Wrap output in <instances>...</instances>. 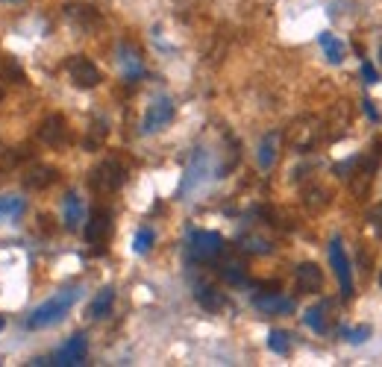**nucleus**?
<instances>
[{"mask_svg": "<svg viewBox=\"0 0 382 367\" xmlns=\"http://www.w3.org/2000/svg\"><path fill=\"white\" fill-rule=\"evenodd\" d=\"M320 136H324V127H320L318 118H300L288 127V141H291L294 150H300V153L312 150Z\"/></svg>", "mask_w": 382, "mask_h": 367, "instance_id": "2", "label": "nucleus"}, {"mask_svg": "<svg viewBox=\"0 0 382 367\" xmlns=\"http://www.w3.org/2000/svg\"><path fill=\"white\" fill-rule=\"evenodd\" d=\"M121 68H124V80H127V82H135V80H139L141 73H144L139 53H135V51H130L127 44L121 47Z\"/></svg>", "mask_w": 382, "mask_h": 367, "instance_id": "16", "label": "nucleus"}, {"mask_svg": "<svg viewBox=\"0 0 382 367\" xmlns=\"http://www.w3.org/2000/svg\"><path fill=\"white\" fill-rule=\"evenodd\" d=\"M277 144H279V136H277V132L265 136L262 144H259V168H262V170L274 168V162H277Z\"/></svg>", "mask_w": 382, "mask_h": 367, "instance_id": "18", "label": "nucleus"}, {"mask_svg": "<svg viewBox=\"0 0 382 367\" xmlns=\"http://www.w3.org/2000/svg\"><path fill=\"white\" fill-rule=\"evenodd\" d=\"M253 305H256L259 312H265V314H286V312H294V303L286 300V297H279L277 291L259 294V297H253Z\"/></svg>", "mask_w": 382, "mask_h": 367, "instance_id": "11", "label": "nucleus"}, {"mask_svg": "<svg viewBox=\"0 0 382 367\" xmlns=\"http://www.w3.org/2000/svg\"><path fill=\"white\" fill-rule=\"evenodd\" d=\"M24 212H27L24 197H15V194H3L0 197V220H18Z\"/></svg>", "mask_w": 382, "mask_h": 367, "instance_id": "17", "label": "nucleus"}, {"mask_svg": "<svg viewBox=\"0 0 382 367\" xmlns=\"http://www.w3.org/2000/svg\"><path fill=\"white\" fill-rule=\"evenodd\" d=\"M0 100H3V89H0Z\"/></svg>", "mask_w": 382, "mask_h": 367, "instance_id": "34", "label": "nucleus"}, {"mask_svg": "<svg viewBox=\"0 0 382 367\" xmlns=\"http://www.w3.org/2000/svg\"><path fill=\"white\" fill-rule=\"evenodd\" d=\"M171 120H174V103L171 100H156L150 103V109H147V115H144V132H156V129H162L168 127Z\"/></svg>", "mask_w": 382, "mask_h": 367, "instance_id": "9", "label": "nucleus"}, {"mask_svg": "<svg viewBox=\"0 0 382 367\" xmlns=\"http://www.w3.org/2000/svg\"><path fill=\"white\" fill-rule=\"evenodd\" d=\"M153 241H156L153 229H139V232H135V241H132V250L135 253H147L153 247Z\"/></svg>", "mask_w": 382, "mask_h": 367, "instance_id": "25", "label": "nucleus"}, {"mask_svg": "<svg viewBox=\"0 0 382 367\" xmlns=\"http://www.w3.org/2000/svg\"><path fill=\"white\" fill-rule=\"evenodd\" d=\"M303 203H306V209H312V212L327 209V206H329V191L320 188V186L306 188V191H303Z\"/></svg>", "mask_w": 382, "mask_h": 367, "instance_id": "21", "label": "nucleus"}, {"mask_svg": "<svg viewBox=\"0 0 382 367\" xmlns=\"http://www.w3.org/2000/svg\"><path fill=\"white\" fill-rule=\"evenodd\" d=\"M56 168L51 165H33L27 174H24V186L27 188H35V191H44V188H51L53 182H56Z\"/></svg>", "mask_w": 382, "mask_h": 367, "instance_id": "12", "label": "nucleus"}, {"mask_svg": "<svg viewBox=\"0 0 382 367\" xmlns=\"http://www.w3.org/2000/svg\"><path fill=\"white\" fill-rule=\"evenodd\" d=\"M106 132H109V127L103 124V120H97L94 129H92V136H89V141H85V144H89V147H97V144H101V141L106 138Z\"/></svg>", "mask_w": 382, "mask_h": 367, "instance_id": "28", "label": "nucleus"}, {"mask_svg": "<svg viewBox=\"0 0 382 367\" xmlns=\"http://www.w3.org/2000/svg\"><path fill=\"white\" fill-rule=\"evenodd\" d=\"M220 276H224L227 283H232V285H241L244 283V274H241L238 265H224V267H220Z\"/></svg>", "mask_w": 382, "mask_h": 367, "instance_id": "26", "label": "nucleus"}, {"mask_svg": "<svg viewBox=\"0 0 382 367\" xmlns=\"http://www.w3.org/2000/svg\"><path fill=\"white\" fill-rule=\"evenodd\" d=\"M318 42H320V47L327 51V59H329V62H332V65H341V59H344V44L336 39V35H332V33H320Z\"/></svg>", "mask_w": 382, "mask_h": 367, "instance_id": "20", "label": "nucleus"}, {"mask_svg": "<svg viewBox=\"0 0 382 367\" xmlns=\"http://www.w3.org/2000/svg\"><path fill=\"white\" fill-rule=\"evenodd\" d=\"M329 262H332V267H336L341 294L350 300V297H353V276H350V259H347V253H344L341 238H332V241H329Z\"/></svg>", "mask_w": 382, "mask_h": 367, "instance_id": "5", "label": "nucleus"}, {"mask_svg": "<svg viewBox=\"0 0 382 367\" xmlns=\"http://www.w3.org/2000/svg\"><path fill=\"white\" fill-rule=\"evenodd\" d=\"M297 285H300V291H306V294L320 291V285H324V274H320V267L312 265V262H303V265L297 267Z\"/></svg>", "mask_w": 382, "mask_h": 367, "instance_id": "14", "label": "nucleus"}, {"mask_svg": "<svg viewBox=\"0 0 382 367\" xmlns=\"http://www.w3.org/2000/svg\"><path fill=\"white\" fill-rule=\"evenodd\" d=\"M194 297H197V303H200L206 312H220V309H224V305H227L224 291H218L215 285H197Z\"/></svg>", "mask_w": 382, "mask_h": 367, "instance_id": "15", "label": "nucleus"}, {"mask_svg": "<svg viewBox=\"0 0 382 367\" xmlns=\"http://www.w3.org/2000/svg\"><path fill=\"white\" fill-rule=\"evenodd\" d=\"M68 73H71V80H73L77 89H94V85L101 82V71H97V65L85 56H71L68 59Z\"/></svg>", "mask_w": 382, "mask_h": 367, "instance_id": "6", "label": "nucleus"}, {"mask_svg": "<svg viewBox=\"0 0 382 367\" xmlns=\"http://www.w3.org/2000/svg\"><path fill=\"white\" fill-rule=\"evenodd\" d=\"M327 303H320V305H312L309 312L303 314V321H306V326L309 329H315V332H327Z\"/></svg>", "mask_w": 382, "mask_h": 367, "instance_id": "23", "label": "nucleus"}, {"mask_svg": "<svg viewBox=\"0 0 382 367\" xmlns=\"http://www.w3.org/2000/svg\"><path fill=\"white\" fill-rule=\"evenodd\" d=\"M268 347H270V352H277V356H286L288 352V335L274 329V332L268 335Z\"/></svg>", "mask_w": 382, "mask_h": 367, "instance_id": "24", "label": "nucleus"}, {"mask_svg": "<svg viewBox=\"0 0 382 367\" xmlns=\"http://www.w3.org/2000/svg\"><path fill=\"white\" fill-rule=\"evenodd\" d=\"M362 77H365V82H376L379 73H376V68L371 62H362Z\"/></svg>", "mask_w": 382, "mask_h": 367, "instance_id": "29", "label": "nucleus"}, {"mask_svg": "<svg viewBox=\"0 0 382 367\" xmlns=\"http://www.w3.org/2000/svg\"><path fill=\"white\" fill-rule=\"evenodd\" d=\"M371 335V326H359V329H344V338L350 341V344H362V341Z\"/></svg>", "mask_w": 382, "mask_h": 367, "instance_id": "27", "label": "nucleus"}, {"mask_svg": "<svg viewBox=\"0 0 382 367\" xmlns=\"http://www.w3.org/2000/svg\"><path fill=\"white\" fill-rule=\"evenodd\" d=\"M224 250V238L218 232H209V229H200V232H191V241H189V256L194 262H209Z\"/></svg>", "mask_w": 382, "mask_h": 367, "instance_id": "4", "label": "nucleus"}, {"mask_svg": "<svg viewBox=\"0 0 382 367\" xmlns=\"http://www.w3.org/2000/svg\"><path fill=\"white\" fill-rule=\"evenodd\" d=\"M365 112H367V115H371L374 120H379V112H376V109H374V103H371V100H365Z\"/></svg>", "mask_w": 382, "mask_h": 367, "instance_id": "31", "label": "nucleus"}, {"mask_svg": "<svg viewBox=\"0 0 382 367\" xmlns=\"http://www.w3.org/2000/svg\"><path fill=\"white\" fill-rule=\"evenodd\" d=\"M65 15L73 24H80L83 30H92V27L101 24V12H97L94 6H89V3H71V6H65Z\"/></svg>", "mask_w": 382, "mask_h": 367, "instance_id": "13", "label": "nucleus"}, {"mask_svg": "<svg viewBox=\"0 0 382 367\" xmlns=\"http://www.w3.org/2000/svg\"><path fill=\"white\" fill-rule=\"evenodd\" d=\"M77 297H80V291H77V288H65V291H59L56 297H51L47 303H42L39 309H35V312L30 314L27 326H30V329L53 326L56 321H62V317L68 314V309H71L73 303H77Z\"/></svg>", "mask_w": 382, "mask_h": 367, "instance_id": "1", "label": "nucleus"}, {"mask_svg": "<svg viewBox=\"0 0 382 367\" xmlns=\"http://www.w3.org/2000/svg\"><path fill=\"white\" fill-rule=\"evenodd\" d=\"M39 138L51 147H65L71 141V129H68V120L62 115H51L44 118V124L39 127Z\"/></svg>", "mask_w": 382, "mask_h": 367, "instance_id": "8", "label": "nucleus"}, {"mask_svg": "<svg viewBox=\"0 0 382 367\" xmlns=\"http://www.w3.org/2000/svg\"><path fill=\"white\" fill-rule=\"evenodd\" d=\"M367 220H371V226H376V232H382V206L367 212Z\"/></svg>", "mask_w": 382, "mask_h": 367, "instance_id": "30", "label": "nucleus"}, {"mask_svg": "<svg viewBox=\"0 0 382 367\" xmlns=\"http://www.w3.org/2000/svg\"><path fill=\"white\" fill-rule=\"evenodd\" d=\"M379 56H382V53H379Z\"/></svg>", "mask_w": 382, "mask_h": 367, "instance_id": "36", "label": "nucleus"}, {"mask_svg": "<svg viewBox=\"0 0 382 367\" xmlns=\"http://www.w3.org/2000/svg\"><path fill=\"white\" fill-rule=\"evenodd\" d=\"M6 3H21V0H6Z\"/></svg>", "mask_w": 382, "mask_h": 367, "instance_id": "32", "label": "nucleus"}, {"mask_svg": "<svg viewBox=\"0 0 382 367\" xmlns=\"http://www.w3.org/2000/svg\"><path fill=\"white\" fill-rule=\"evenodd\" d=\"M62 212H65V226L68 229H80L83 224V200L77 194H68L65 203H62Z\"/></svg>", "mask_w": 382, "mask_h": 367, "instance_id": "19", "label": "nucleus"}, {"mask_svg": "<svg viewBox=\"0 0 382 367\" xmlns=\"http://www.w3.org/2000/svg\"><path fill=\"white\" fill-rule=\"evenodd\" d=\"M109 235H112V215L106 209H94L89 224H85V238H89V244H94V247H103Z\"/></svg>", "mask_w": 382, "mask_h": 367, "instance_id": "7", "label": "nucleus"}, {"mask_svg": "<svg viewBox=\"0 0 382 367\" xmlns=\"http://www.w3.org/2000/svg\"><path fill=\"white\" fill-rule=\"evenodd\" d=\"M112 303H115V291H112V288H103V291L94 297L89 314H92V317H106L109 309H112Z\"/></svg>", "mask_w": 382, "mask_h": 367, "instance_id": "22", "label": "nucleus"}, {"mask_svg": "<svg viewBox=\"0 0 382 367\" xmlns=\"http://www.w3.org/2000/svg\"><path fill=\"white\" fill-rule=\"evenodd\" d=\"M124 179H127L124 165H121L118 159H106V162H101V165L94 168L92 186H94L97 191H118L121 186H124Z\"/></svg>", "mask_w": 382, "mask_h": 367, "instance_id": "3", "label": "nucleus"}, {"mask_svg": "<svg viewBox=\"0 0 382 367\" xmlns=\"http://www.w3.org/2000/svg\"><path fill=\"white\" fill-rule=\"evenodd\" d=\"M85 352H89V341H85V335H73L68 344L56 352V364H62V367L83 364L85 361Z\"/></svg>", "mask_w": 382, "mask_h": 367, "instance_id": "10", "label": "nucleus"}, {"mask_svg": "<svg viewBox=\"0 0 382 367\" xmlns=\"http://www.w3.org/2000/svg\"><path fill=\"white\" fill-rule=\"evenodd\" d=\"M0 329H3V317H0Z\"/></svg>", "mask_w": 382, "mask_h": 367, "instance_id": "33", "label": "nucleus"}, {"mask_svg": "<svg viewBox=\"0 0 382 367\" xmlns=\"http://www.w3.org/2000/svg\"><path fill=\"white\" fill-rule=\"evenodd\" d=\"M379 283H382V276H379Z\"/></svg>", "mask_w": 382, "mask_h": 367, "instance_id": "35", "label": "nucleus"}]
</instances>
